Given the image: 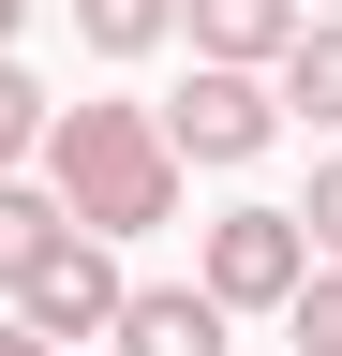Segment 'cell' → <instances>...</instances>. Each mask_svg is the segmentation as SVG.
<instances>
[{
	"instance_id": "1",
	"label": "cell",
	"mask_w": 342,
	"mask_h": 356,
	"mask_svg": "<svg viewBox=\"0 0 342 356\" xmlns=\"http://www.w3.org/2000/svg\"><path fill=\"white\" fill-rule=\"evenodd\" d=\"M30 178L90 222V238H149V222H179V149H164V104H45V149Z\"/></svg>"
},
{
	"instance_id": "2",
	"label": "cell",
	"mask_w": 342,
	"mask_h": 356,
	"mask_svg": "<svg viewBox=\"0 0 342 356\" xmlns=\"http://www.w3.org/2000/svg\"><path fill=\"white\" fill-rule=\"evenodd\" d=\"M0 297H15L30 327H45V341L75 356V341H104V327H119V297H134V282H119V238H90V222H60V238L30 252V267H15Z\"/></svg>"
},
{
	"instance_id": "3",
	"label": "cell",
	"mask_w": 342,
	"mask_h": 356,
	"mask_svg": "<svg viewBox=\"0 0 342 356\" xmlns=\"http://www.w3.org/2000/svg\"><path fill=\"white\" fill-rule=\"evenodd\" d=\"M268 134H283L268 60H194V89L164 104V149H179V163H253Z\"/></svg>"
},
{
	"instance_id": "4",
	"label": "cell",
	"mask_w": 342,
	"mask_h": 356,
	"mask_svg": "<svg viewBox=\"0 0 342 356\" xmlns=\"http://www.w3.org/2000/svg\"><path fill=\"white\" fill-rule=\"evenodd\" d=\"M297 267H313L297 208H224V222L194 238V282L224 297V312H283V297H297Z\"/></svg>"
},
{
	"instance_id": "5",
	"label": "cell",
	"mask_w": 342,
	"mask_h": 356,
	"mask_svg": "<svg viewBox=\"0 0 342 356\" xmlns=\"http://www.w3.org/2000/svg\"><path fill=\"white\" fill-rule=\"evenodd\" d=\"M224 327H238V312L208 297V282H134L104 341H119V356H224Z\"/></svg>"
},
{
	"instance_id": "6",
	"label": "cell",
	"mask_w": 342,
	"mask_h": 356,
	"mask_svg": "<svg viewBox=\"0 0 342 356\" xmlns=\"http://www.w3.org/2000/svg\"><path fill=\"white\" fill-rule=\"evenodd\" d=\"M268 89H283V119H313V134H342V15L313 0V15L283 30V60H268Z\"/></svg>"
},
{
	"instance_id": "7",
	"label": "cell",
	"mask_w": 342,
	"mask_h": 356,
	"mask_svg": "<svg viewBox=\"0 0 342 356\" xmlns=\"http://www.w3.org/2000/svg\"><path fill=\"white\" fill-rule=\"evenodd\" d=\"M313 15V0H179L194 60H283V30Z\"/></svg>"
},
{
	"instance_id": "8",
	"label": "cell",
	"mask_w": 342,
	"mask_h": 356,
	"mask_svg": "<svg viewBox=\"0 0 342 356\" xmlns=\"http://www.w3.org/2000/svg\"><path fill=\"white\" fill-rule=\"evenodd\" d=\"M60 222H75V208L45 193V178H30V163H0V282H15V267H30V252L60 238Z\"/></svg>"
},
{
	"instance_id": "9",
	"label": "cell",
	"mask_w": 342,
	"mask_h": 356,
	"mask_svg": "<svg viewBox=\"0 0 342 356\" xmlns=\"http://www.w3.org/2000/svg\"><path fill=\"white\" fill-rule=\"evenodd\" d=\"M164 30H179V0H75V44L90 60H149Z\"/></svg>"
},
{
	"instance_id": "10",
	"label": "cell",
	"mask_w": 342,
	"mask_h": 356,
	"mask_svg": "<svg viewBox=\"0 0 342 356\" xmlns=\"http://www.w3.org/2000/svg\"><path fill=\"white\" fill-rule=\"evenodd\" d=\"M283 341H297V356H342V252H313V267H297V297H283Z\"/></svg>"
},
{
	"instance_id": "11",
	"label": "cell",
	"mask_w": 342,
	"mask_h": 356,
	"mask_svg": "<svg viewBox=\"0 0 342 356\" xmlns=\"http://www.w3.org/2000/svg\"><path fill=\"white\" fill-rule=\"evenodd\" d=\"M30 149H45V74L0 44V163H30Z\"/></svg>"
},
{
	"instance_id": "12",
	"label": "cell",
	"mask_w": 342,
	"mask_h": 356,
	"mask_svg": "<svg viewBox=\"0 0 342 356\" xmlns=\"http://www.w3.org/2000/svg\"><path fill=\"white\" fill-rule=\"evenodd\" d=\"M297 238H313V252H342V149L313 163V193H297Z\"/></svg>"
},
{
	"instance_id": "13",
	"label": "cell",
	"mask_w": 342,
	"mask_h": 356,
	"mask_svg": "<svg viewBox=\"0 0 342 356\" xmlns=\"http://www.w3.org/2000/svg\"><path fill=\"white\" fill-rule=\"evenodd\" d=\"M0 356H60V341H45V327H30V312H15V297H0Z\"/></svg>"
},
{
	"instance_id": "14",
	"label": "cell",
	"mask_w": 342,
	"mask_h": 356,
	"mask_svg": "<svg viewBox=\"0 0 342 356\" xmlns=\"http://www.w3.org/2000/svg\"><path fill=\"white\" fill-rule=\"evenodd\" d=\"M15 30H30V0H0V44H15Z\"/></svg>"
},
{
	"instance_id": "15",
	"label": "cell",
	"mask_w": 342,
	"mask_h": 356,
	"mask_svg": "<svg viewBox=\"0 0 342 356\" xmlns=\"http://www.w3.org/2000/svg\"><path fill=\"white\" fill-rule=\"evenodd\" d=\"M327 15H342V0H327Z\"/></svg>"
},
{
	"instance_id": "16",
	"label": "cell",
	"mask_w": 342,
	"mask_h": 356,
	"mask_svg": "<svg viewBox=\"0 0 342 356\" xmlns=\"http://www.w3.org/2000/svg\"><path fill=\"white\" fill-rule=\"evenodd\" d=\"M104 356H119V341H104Z\"/></svg>"
}]
</instances>
